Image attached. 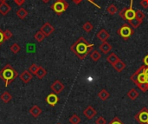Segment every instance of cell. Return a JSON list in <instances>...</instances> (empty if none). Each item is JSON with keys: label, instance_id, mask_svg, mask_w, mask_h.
Wrapping results in <instances>:
<instances>
[{"label": "cell", "instance_id": "obj_1", "mask_svg": "<svg viewBox=\"0 0 148 124\" xmlns=\"http://www.w3.org/2000/svg\"><path fill=\"white\" fill-rule=\"evenodd\" d=\"M95 47V44L89 43L83 37H80L70 47V50L72 52L75 54V56L83 60L88 55H89Z\"/></svg>", "mask_w": 148, "mask_h": 124}, {"label": "cell", "instance_id": "obj_2", "mask_svg": "<svg viewBox=\"0 0 148 124\" xmlns=\"http://www.w3.org/2000/svg\"><path fill=\"white\" fill-rule=\"evenodd\" d=\"M17 76V71L9 63L6 64L2 70H0V78L4 82L5 87H8L13 81H15Z\"/></svg>", "mask_w": 148, "mask_h": 124}, {"label": "cell", "instance_id": "obj_3", "mask_svg": "<svg viewBox=\"0 0 148 124\" xmlns=\"http://www.w3.org/2000/svg\"><path fill=\"white\" fill-rule=\"evenodd\" d=\"M145 69L146 65H142L141 67L139 68V70L131 76V81L135 83L137 86L140 83H147V75L145 73Z\"/></svg>", "mask_w": 148, "mask_h": 124}, {"label": "cell", "instance_id": "obj_4", "mask_svg": "<svg viewBox=\"0 0 148 124\" xmlns=\"http://www.w3.org/2000/svg\"><path fill=\"white\" fill-rule=\"evenodd\" d=\"M133 1L134 0H131L130 2V6L127 8H124L122 9L120 12H119V16L124 19V20H127V21H130L132 19H134L136 16V10H134L133 9Z\"/></svg>", "mask_w": 148, "mask_h": 124}, {"label": "cell", "instance_id": "obj_5", "mask_svg": "<svg viewBox=\"0 0 148 124\" xmlns=\"http://www.w3.org/2000/svg\"><path fill=\"white\" fill-rule=\"evenodd\" d=\"M69 8V3L66 0H56L52 5L51 10L55 11L58 16H61Z\"/></svg>", "mask_w": 148, "mask_h": 124}, {"label": "cell", "instance_id": "obj_6", "mask_svg": "<svg viewBox=\"0 0 148 124\" xmlns=\"http://www.w3.org/2000/svg\"><path fill=\"white\" fill-rule=\"evenodd\" d=\"M117 32H118V35L121 37L124 40H127L134 33V30L131 27L130 24L125 23L121 25V27L118 30Z\"/></svg>", "mask_w": 148, "mask_h": 124}, {"label": "cell", "instance_id": "obj_7", "mask_svg": "<svg viewBox=\"0 0 148 124\" xmlns=\"http://www.w3.org/2000/svg\"><path fill=\"white\" fill-rule=\"evenodd\" d=\"M135 120L140 124H148V109L144 107L135 115Z\"/></svg>", "mask_w": 148, "mask_h": 124}, {"label": "cell", "instance_id": "obj_8", "mask_svg": "<svg viewBox=\"0 0 148 124\" xmlns=\"http://www.w3.org/2000/svg\"><path fill=\"white\" fill-rule=\"evenodd\" d=\"M50 89H51V90H52L54 93H56V94L58 95V94L62 93V90H64V84H63L61 81L56 80V81H55V82L51 84Z\"/></svg>", "mask_w": 148, "mask_h": 124}, {"label": "cell", "instance_id": "obj_9", "mask_svg": "<svg viewBox=\"0 0 148 124\" xmlns=\"http://www.w3.org/2000/svg\"><path fill=\"white\" fill-rule=\"evenodd\" d=\"M40 30L45 35V37H49V36L55 31V28H54L49 22H46V23H44V24L41 27Z\"/></svg>", "mask_w": 148, "mask_h": 124}, {"label": "cell", "instance_id": "obj_10", "mask_svg": "<svg viewBox=\"0 0 148 124\" xmlns=\"http://www.w3.org/2000/svg\"><path fill=\"white\" fill-rule=\"evenodd\" d=\"M58 102H59V97L57 96V94H56L54 92L49 94L46 97V103L51 107H55Z\"/></svg>", "mask_w": 148, "mask_h": 124}, {"label": "cell", "instance_id": "obj_11", "mask_svg": "<svg viewBox=\"0 0 148 124\" xmlns=\"http://www.w3.org/2000/svg\"><path fill=\"white\" fill-rule=\"evenodd\" d=\"M83 115H84V116H86V118H88V120H91L97 115V111L92 106H88L83 111Z\"/></svg>", "mask_w": 148, "mask_h": 124}, {"label": "cell", "instance_id": "obj_12", "mask_svg": "<svg viewBox=\"0 0 148 124\" xmlns=\"http://www.w3.org/2000/svg\"><path fill=\"white\" fill-rule=\"evenodd\" d=\"M96 36H97V38H98L100 41H101V42H105V41H107V40L110 37L109 33H108L105 29H101V30L96 34Z\"/></svg>", "mask_w": 148, "mask_h": 124}, {"label": "cell", "instance_id": "obj_13", "mask_svg": "<svg viewBox=\"0 0 148 124\" xmlns=\"http://www.w3.org/2000/svg\"><path fill=\"white\" fill-rule=\"evenodd\" d=\"M20 79L24 83H28L31 81L32 79V74L29 71V70H24L21 75H20Z\"/></svg>", "mask_w": 148, "mask_h": 124}, {"label": "cell", "instance_id": "obj_14", "mask_svg": "<svg viewBox=\"0 0 148 124\" xmlns=\"http://www.w3.org/2000/svg\"><path fill=\"white\" fill-rule=\"evenodd\" d=\"M112 45L108 43V42H107V41H105V42H102V43L100 45V50H101V51L103 53V54H108V53H109L111 50H112Z\"/></svg>", "mask_w": 148, "mask_h": 124}, {"label": "cell", "instance_id": "obj_15", "mask_svg": "<svg viewBox=\"0 0 148 124\" xmlns=\"http://www.w3.org/2000/svg\"><path fill=\"white\" fill-rule=\"evenodd\" d=\"M11 10V7L7 3H0V14L3 16L7 15Z\"/></svg>", "mask_w": 148, "mask_h": 124}, {"label": "cell", "instance_id": "obj_16", "mask_svg": "<svg viewBox=\"0 0 148 124\" xmlns=\"http://www.w3.org/2000/svg\"><path fill=\"white\" fill-rule=\"evenodd\" d=\"M112 66L114 67V69L117 72H122V71L125 70V68H126L125 63H123L121 59H120L118 62H116L115 63L112 64Z\"/></svg>", "mask_w": 148, "mask_h": 124}, {"label": "cell", "instance_id": "obj_17", "mask_svg": "<svg viewBox=\"0 0 148 124\" xmlns=\"http://www.w3.org/2000/svg\"><path fill=\"white\" fill-rule=\"evenodd\" d=\"M29 113L33 117H38L41 114H42V110L37 106V105H34L30 110H29Z\"/></svg>", "mask_w": 148, "mask_h": 124}, {"label": "cell", "instance_id": "obj_18", "mask_svg": "<svg viewBox=\"0 0 148 124\" xmlns=\"http://www.w3.org/2000/svg\"><path fill=\"white\" fill-rule=\"evenodd\" d=\"M119 60H120L119 56H118L115 53H114V52L110 53V54L107 56V61H108L110 64H114V63H115L116 62H118Z\"/></svg>", "mask_w": 148, "mask_h": 124}, {"label": "cell", "instance_id": "obj_19", "mask_svg": "<svg viewBox=\"0 0 148 124\" xmlns=\"http://www.w3.org/2000/svg\"><path fill=\"white\" fill-rule=\"evenodd\" d=\"M47 75V71H46V70L43 68V67H41V66H39V68H38V70H37V71H36V77L38 78V79H42V78H44V76Z\"/></svg>", "mask_w": 148, "mask_h": 124}, {"label": "cell", "instance_id": "obj_20", "mask_svg": "<svg viewBox=\"0 0 148 124\" xmlns=\"http://www.w3.org/2000/svg\"><path fill=\"white\" fill-rule=\"evenodd\" d=\"M98 97L101 100V101H106L107 99H108L110 97V94L108 93V91H107L106 90H101L99 93H98Z\"/></svg>", "mask_w": 148, "mask_h": 124}, {"label": "cell", "instance_id": "obj_21", "mask_svg": "<svg viewBox=\"0 0 148 124\" xmlns=\"http://www.w3.org/2000/svg\"><path fill=\"white\" fill-rule=\"evenodd\" d=\"M89 56H90V58H91L94 62H98V61L101 59V53H100L98 50H93V51L89 54Z\"/></svg>", "mask_w": 148, "mask_h": 124}, {"label": "cell", "instance_id": "obj_22", "mask_svg": "<svg viewBox=\"0 0 148 124\" xmlns=\"http://www.w3.org/2000/svg\"><path fill=\"white\" fill-rule=\"evenodd\" d=\"M127 96H128L131 100L134 101V100H136V99L139 97V92H138L135 89H131V90L127 92Z\"/></svg>", "mask_w": 148, "mask_h": 124}, {"label": "cell", "instance_id": "obj_23", "mask_svg": "<svg viewBox=\"0 0 148 124\" xmlns=\"http://www.w3.org/2000/svg\"><path fill=\"white\" fill-rule=\"evenodd\" d=\"M11 98H12V96H11V95H10L8 91H4V92L1 95V96H0V99H1L4 103H8L11 100Z\"/></svg>", "mask_w": 148, "mask_h": 124}, {"label": "cell", "instance_id": "obj_24", "mask_svg": "<svg viewBox=\"0 0 148 124\" xmlns=\"http://www.w3.org/2000/svg\"><path fill=\"white\" fill-rule=\"evenodd\" d=\"M16 16L20 18V19H24L27 16H28V11L24 9V8H23V7H21L17 11H16Z\"/></svg>", "mask_w": 148, "mask_h": 124}, {"label": "cell", "instance_id": "obj_25", "mask_svg": "<svg viewBox=\"0 0 148 124\" xmlns=\"http://www.w3.org/2000/svg\"><path fill=\"white\" fill-rule=\"evenodd\" d=\"M128 23H129V24L131 25V27H132L133 29H136V28H138V27L142 23V21H140V20H139L138 18L134 17V19L128 21Z\"/></svg>", "mask_w": 148, "mask_h": 124}, {"label": "cell", "instance_id": "obj_26", "mask_svg": "<svg viewBox=\"0 0 148 124\" xmlns=\"http://www.w3.org/2000/svg\"><path fill=\"white\" fill-rule=\"evenodd\" d=\"M25 48H26V51L28 53H36V44L34 43H27L25 45Z\"/></svg>", "mask_w": 148, "mask_h": 124}, {"label": "cell", "instance_id": "obj_27", "mask_svg": "<svg viewBox=\"0 0 148 124\" xmlns=\"http://www.w3.org/2000/svg\"><path fill=\"white\" fill-rule=\"evenodd\" d=\"M34 37H35V39H36L37 42L41 43V42H42V41L44 40V38H45L46 37H45V35H44L41 30H38V31L36 32V34L34 35Z\"/></svg>", "mask_w": 148, "mask_h": 124}, {"label": "cell", "instance_id": "obj_28", "mask_svg": "<svg viewBox=\"0 0 148 124\" xmlns=\"http://www.w3.org/2000/svg\"><path fill=\"white\" fill-rule=\"evenodd\" d=\"M107 11H108L110 15H114V14H116V13L118 12V8H117V6L114 5V4H110V5L108 7Z\"/></svg>", "mask_w": 148, "mask_h": 124}, {"label": "cell", "instance_id": "obj_29", "mask_svg": "<svg viewBox=\"0 0 148 124\" xmlns=\"http://www.w3.org/2000/svg\"><path fill=\"white\" fill-rule=\"evenodd\" d=\"M93 28H94V26H93V24H92L90 22H86V23L82 25L83 30L86 31V32H88V33H89V32L93 30Z\"/></svg>", "mask_w": 148, "mask_h": 124}, {"label": "cell", "instance_id": "obj_30", "mask_svg": "<svg viewBox=\"0 0 148 124\" xmlns=\"http://www.w3.org/2000/svg\"><path fill=\"white\" fill-rule=\"evenodd\" d=\"M10 51H11L12 53H14V54H17V53L20 51L21 47L18 45V43H13V44H11V45H10Z\"/></svg>", "mask_w": 148, "mask_h": 124}, {"label": "cell", "instance_id": "obj_31", "mask_svg": "<svg viewBox=\"0 0 148 124\" xmlns=\"http://www.w3.org/2000/svg\"><path fill=\"white\" fill-rule=\"evenodd\" d=\"M69 122L71 124H79L81 123V118L77 115L75 114L69 118Z\"/></svg>", "mask_w": 148, "mask_h": 124}, {"label": "cell", "instance_id": "obj_32", "mask_svg": "<svg viewBox=\"0 0 148 124\" xmlns=\"http://www.w3.org/2000/svg\"><path fill=\"white\" fill-rule=\"evenodd\" d=\"M38 68H39V66L37 65V64H36V63H32L30 66H29V71L32 74V75H36V71H37V70H38Z\"/></svg>", "mask_w": 148, "mask_h": 124}, {"label": "cell", "instance_id": "obj_33", "mask_svg": "<svg viewBox=\"0 0 148 124\" xmlns=\"http://www.w3.org/2000/svg\"><path fill=\"white\" fill-rule=\"evenodd\" d=\"M135 17L143 22V19L145 18V13L143 11H141L140 10H136V16H135Z\"/></svg>", "mask_w": 148, "mask_h": 124}, {"label": "cell", "instance_id": "obj_34", "mask_svg": "<svg viewBox=\"0 0 148 124\" xmlns=\"http://www.w3.org/2000/svg\"><path fill=\"white\" fill-rule=\"evenodd\" d=\"M138 88L142 91V92H147L148 90V83H143L138 85Z\"/></svg>", "mask_w": 148, "mask_h": 124}, {"label": "cell", "instance_id": "obj_35", "mask_svg": "<svg viewBox=\"0 0 148 124\" xmlns=\"http://www.w3.org/2000/svg\"><path fill=\"white\" fill-rule=\"evenodd\" d=\"M3 34H4V38H5V40H9V39L11 38L12 36H13L12 32H11L10 30H5L3 31Z\"/></svg>", "mask_w": 148, "mask_h": 124}, {"label": "cell", "instance_id": "obj_36", "mask_svg": "<svg viewBox=\"0 0 148 124\" xmlns=\"http://www.w3.org/2000/svg\"><path fill=\"white\" fill-rule=\"evenodd\" d=\"M95 124H107V122L105 120V118L103 116H100L99 118L96 119Z\"/></svg>", "mask_w": 148, "mask_h": 124}, {"label": "cell", "instance_id": "obj_37", "mask_svg": "<svg viewBox=\"0 0 148 124\" xmlns=\"http://www.w3.org/2000/svg\"><path fill=\"white\" fill-rule=\"evenodd\" d=\"M5 38H4V34H3V30L0 28V46L4 43Z\"/></svg>", "mask_w": 148, "mask_h": 124}, {"label": "cell", "instance_id": "obj_38", "mask_svg": "<svg viewBox=\"0 0 148 124\" xmlns=\"http://www.w3.org/2000/svg\"><path fill=\"white\" fill-rule=\"evenodd\" d=\"M108 124H124L118 117H114Z\"/></svg>", "mask_w": 148, "mask_h": 124}, {"label": "cell", "instance_id": "obj_39", "mask_svg": "<svg viewBox=\"0 0 148 124\" xmlns=\"http://www.w3.org/2000/svg\"><path fill=\"white\" fill-rule=\"evenodd\" d=\"M140 4L144 9H147V8H148V0H141Z\"/></svg>", "mask_w": 148, "mask_h": 124}, {"label": "cell", "instance_id": "obj_40", "mask_svg": "<svg viewBox=\"0 0 148 124\" xmlns=\"http://www.w3.org/2000/svg\"><path fill=\"white\" fill-rule=\"evenodd\" d=\"M14 2L16 3V5H18V6H22V5L24 3L25 0H15Z\"/></svg>", "mask_w": 148, "mask_h": 124}, {"label": "cell", "instance_id": "obj_41", "mask_svg": "<svg viewBox=\"0 0 148 124\" xmlns=\"http://www.w3.org/2000/svg\"><path fill=\"white\" fill-rule=\"evenodd\" d=\"M143 62H144V64L146 65V66H147L148 67V54L144 57V59H143Z\"/></svg>", "mask_w": 148, "mask_h": 124}, {"label": "cell", "instance_id": "obj_42", "mask_svg": "<svg viewBox=\"0 0 148 124\" xmlns=\"http://www.w3.org/2000/svg\"><path fill=\"white\" fill-rule=\"evenodd\" d=\"M88 2H90L91 3H93L94 5H95V6H96V7H97L98 9H101V6H99L98 4H96V3H95L94 2V0H88Z\"/></svg>", "mask_w": 148, "mask_h": 124}, {"label": "cell", "instance_id": "obj_43", "mask_svg": "<svg viewBox=\"0 0 148 124\" xmlns=\"http://www.w3.org/2000/svg\"><path fill=\"white\" fill-rule=\"evenodd\" d=\"M72 1H73L75 4H80V3H82V0H72Z\"/></svg>", "mask_w": 148, "mask_h": 124}, {"label": "cell", "instance_id": "obj_44", "mask_svg": "<svg viewBox=\"0 0 148 124\" xmlns=\"http://www.w3.org/2000/svg\"><path fill=\"white\" fill-rule=\"evenodd\" d=\"M145 73H146L147 76H148V67L147 66H146V69H145Z\"/></svg>", "mask_w": 148, "mask_h": 124}, {"label": "cell", "instance_id": "obj_45", "mask_svg": "<svg viewBox=\"0 0 148 124\" xmlns=\"http://www.w3.org/2000/svg\"><path fill=\"white\" fill-rule=\"evenodd\" d=\"M42 1L43 3H49V2L50 0H42Z\"/></svg>", "mask_w": 148, "mask_h": 124}, {"label": "cell", "instance_id": "obj_46", "mask_svg": "<svg viewBox=\"0 0 148 124\" xmlns=\"http://www.w3.org/2000/svg\"><path fill=\"white\" fill-rule=\"evenodd\" d=\"M7 0H0V3H6Z\"/></svg>", "mask_w": 148, "mask_h": 124}, {"label": "cell", "instance_id": "obj_47", "mask_svg": "<svg viewBox=\"0 0 148 124\" xmlns=\"http://www.w3.org/2000/svg\"><path fill=\"white\" fill-rule=\"evenodd\" d=\"M57 124H61V123H57Z\"/></svg>", "mask_w": 148, "mask_h": 124}, {"label": "cell", "instance_id": "obj_48", "mask_svg": "<svg viewBox=\"0 0 148 124\" xmlns=\"http://www.w3.org/2000/svg\"><path fill=\"white\" fill-rule=\"evenodd\" d=\"M14 1H15V0H14Z\"/></svg>", "mask_w": 148, "mask_h": 124}]
</instances>
